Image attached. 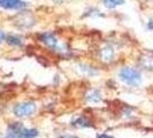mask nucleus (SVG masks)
Here are the masks:
<instances>
[{
    "instance_id": "obj_5",
    "label": "nucleus",
    "mask_w": 153,
    "mask_h": 138,
    "mask_svg": "<svg viewBox=\"0 0 153 138\" xmlns=\"http://www.w3.org/2000/svg\"><path fill=\"white\" fill-rule=\"evenodd\" d=\"M40 42L44 43L46 46L51 47V48L59 50V42H58V39H56V37L54 36L53 33L46 32V33L40 35Z\"/></svg>"
},
{
    "instance_id": "obj_14",
    "label": "nucleus",
    "mask_w": 153,
    "mask_h": 138,
    "mask_svg": "<svg viewBox=\"0 0 153 138\" xmlns=\"http://www.w3.org/2000/svg\"><path fill=\"white\" fill-rule=\"evenodd\" d=\"M2 138H17V137H16L14 134H12V132H8L7 135H6L5 137H2Z\"/></svg>"
},
{
    "instance_id": "obj_10",
    "label": "nucleus",
    "mask_w": 153,
    "mask_h": 138,
    "mask_svg": "<svg viewBox=\"0 0 153 138\" xmlns=\"http://www.w3.org/2000/svg\"><path fill=\"white\" fill-rule=\"evenodd\" d=\"M140 63H142V66L145 69H147V70H152L153 69V58L150 56V55H146L144 58H142Z\"/></svg>"
},
{
    "instance_id": "obj_6",
    "label": "nucleus",
    "mask_w": 153,
    "mask_h": 138,
    "mask_svg": "<svg viewBox=\"0 0 153 138\" xmlns=\"http://www.w3.org/2000/svg\"><path fill=\"white\" fill-rule=\"evenodd\" d=\"M114 58V50H113V47L112 46H105L104 48H102V51H101V59L104 60V61H112V59Z\"/></svg>"
},
{
    "instance_id": "obj_13",
    "label": "nucleus",
    "mask_w": 153,
    "mask_h": 138,
    "mask_svg": "<svg viewBox=\"0 0 153 138\" xmlns=\"http://www.w3.org/2000/svg\"><path fill=\"white\" fill-rule=\"evenodd\" d=\"M5 39H6V35H5V32H4L2 30H0V44H1Z\"/></svg>"
},
{
    "instance_id": "obj_4",
    "label": "nucleus",
    "mask_w": 153,
    "mask_h": 138,
    "mask_svg": "<svg viewBox=\"0 0 153 138\" xmlns=\"http://www.w3.org/2000/svg\"><path fill=\"white\" fill-rule=\"evenodd\" d=\"M28 6L23 0H0V7L7 10H20Z\"/></svg>"
},
{
    "instance_id": "obj_3",
    "label": "nucleus",
    "mask_w": 153,
    "mask_h": 138,
    "mask_svg": "<svg viewBox=\"0 0 153 138\" xmlns=\"http://www.w3.org/2000/svg\"><path fill=\"white\" fill-rule=\"evenodd\" d=\"M9 132L14 134L17 138H35L38 136V130L25 128L21 123L9 124Z\"/></svg>"
},
{
    "instance_id": "obj_12",
    "label": "nucleus",
    "mask_w": 153,
    "mask_h": 138,
    "mask_svg": "<svg viewBox=\"0 0 153 138\" xmlns=\"http://www.w3.org/2000/svg\"><path fill=\"white\" fill-rule=\"evenodd\" d=\"M74 125H76V127H79V128H85V127H91V123L90 121L88 120V119H85L84 116L82 117H78L76 121L74 122Z\"/></svg>"
},
{
    "instance_id": "obj_15",
    "label": "nucleus",
    "mask_w": 153,
    "mask_h": 138,
    "mask_svg": "<svg viewBox=\"0 0 153 138\" xmlns=\"http://www.w3.org/2000/svg\"><path fill=\"white\" fill-rule=\"evenodd\" d=\"M97 138H113V137L109 136V135H106V134H101V135H98Z\"/></svg>"
},
{
    "instance_id": "obj_7",
    "label": "nucleus",
    "mask_w": 153,
    "mask_h": 138,
    "mask_svg": "<svg viewBox=\"0 0 153 138\" xmlns=\"http://www.w3.org/2000/svg\"><path fill=\"white\" fill-rule=\"evenodd\" d=\"M86 99L88 101H90L92 104H98L102 100V97H101V93L97 90H91L86 94Z\"/></svg>"
},
{
    "instance_id": "obj_8",
    "label": "nucleus",
    "mask_w": 153,
    "mask_h": 138,
    "mask_svg": "<svg viewBox=\"0 0 153 138\" xmlns=\"http://www.w3.org/2000/svg\"><path fill=\"white\" fill-rule=\"evenodd\" d=\"M6 42H7V44L12 46H22L23 45V42L22 39L20 38L19 36H16V35H8L6 36Z\"/></svg>"
},
{
    "instance_id": "obj_11",
    "label": "nucleus",
    "mask_w": 153,
    "mask_h": 138,
    "mask_svg": "<svg viewBox=\"0 0 153 138\" xmlns=\"http://www.w3.org/2000/svg\"><path fill=\"white\" fill-rule=\"evenodd\" d=\"M102 1H104V5L107 8H115L126 2V0H102Z\"/></svg>"
},
{
    "instance_id": "obj_2",
    "label": "nucleus",
    "mask_w": 153,
    "mask_h": 138,
    "mask_svg": "<svg viewBox=\"0 0 153 138\" xmlns=\"http://www.w3.org/2000/svg\"><path fill=\"white\" fill-rule=\"evenodd\" d=\"M36 111H37V105L32 101L19 102L13 108V112L17 117H29L32 114H35Z\"/></svg>"
},
{
    "instance_id": "obj_16",
    "label": "nucleus",
    "mask_w": 153,
    "mask_h": 138,
    "mask_svg": "<svg viewBox=\"0 0 153 138\" xmlns=\"http://www.w3.org/2000/svg\"><path fill=\"white\" fill-rule=\"evenodd\" d=\"M62 138H76V137H73V136H63Z\"/></svg>"
},
{
    "instance_id": "obj_1",
    "label": "nucleus",
    "mask_w": 153,
    "mask_h": 138,
    "mask_svg": "<svg viewBox=\"0 0 153 138\" xmlns=\"http://www.w3.org/2000/svg\"><path fill=\"white\" fill-rule=\"evenodd\" d=\"M119 76L122 79L124 83L129 85L136 86L142 82V75L137 69L130 68V67H126L122 68L119 73Z\"/></svg>"
},
{
    "instance_id": "obj_9",
    "label": "nucleus",
    "mask_w": 153,
    "mask_h": 138,
    "mask_svg": "<svg viewBox=\"0 0 153 138\" xmlns=\"http://www.w3.org/2000/svg\"><path fill=\"white\" fill-rule=\"evenodd\" d=\"M79 71L84 75H88V76H94L98 74V71L96 69H93L88 65H79Z\"/></svg>"
}]
</instances>
